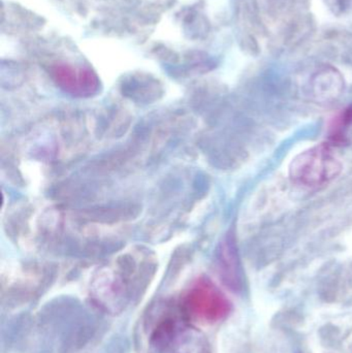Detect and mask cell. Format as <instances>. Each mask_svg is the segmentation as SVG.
<instances>
[{
  "mask_svg": "<svg viewBox=\"0 0 352 353\" xmlns=\"http://www.w3.org/2000/svg\"><path fill=\"white\" fill-rule=\"evenodd\" d=\"M342 171V163L330 146L320 145L300 153L289 165V176L296 184L318 187L328 184Z\"/></svg>",
  "mask_w": 352,
  "mask_h": 353,
  "instance_id": "1",
  "label": "cell"
},
{
  "mask_svg": "<svg viewBox=\"0 0 352 353\" xmlns=\"http://www.w3.org/2000/svg\"><path fill=\"white\" fill-rule=\"evenodd\" d=\"M203 350L200 334L179 317H163L149 338L150 353H203Z\"/></svg>",
  "mask_w": 352,
  "mask_h": 353,
  "instance_id": "2",
  "label": "cell"
},
{
  "mask_svg": "<svg viewBox=\"0 0 352 353\" xmlns=\"http://www.w3.org/2000/svg\"><path fill=\"white\" fill-rule=\"evenodd\" d=\"M184 308L191 319L200 323H216L231 312V303L208 280L196 282L184 299Z\"/></svg>",
  "mask_w": 352,
  "mask_h": 353,
  "instance_id": "3",
  "label": "cell"
},
{
  "mask_svg": "<svg viewBox=\"0 0 352 353\" xmlns=\"http://www.w3.org/2000/svg\"><path fill=\"white\" fill-rule=\"evenodd\" d=\"M55 77L58 83L74 92H90L97 86L94 74L87 70H74L70 66H58L55 70Z\"/></svg>",
  "mask_w": 352,
  "mask_h": 353,
  "instance_id": "4",
  "label": "cell"
}]
</instances>
